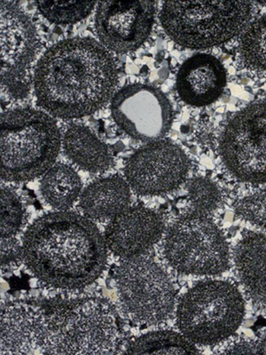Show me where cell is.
<instances>
[{"label":"cell","instance_id":"cell-1","mask_svg":"<svg viewBox=\"0 0 266 355\" xmlns=\"http://www.w3.org/2000/svg\"><path fill=\"white\" fill-rule=\"evenodd\" d=\"M113 56L87 37L53 44L35 69L34 89L40 107L59 119H81L109 103L117 84Z\"/></svg>","mask_w":266,"mask_h":355},{"label":"cell","instance_id":"cell-2","mask_svg":"<svg viewBox=\"0 0 266 355\" xmlns=\"http://www.w3.org/2000/svg\"><path fill=\"white\" fill-rule=\"evenodd\" d=\"M21 243L28 270L47 286L80 290L105 268V239L85 215L66 211L44 214L28 227Z\"/></svg>","mask_w":266,"mask_h":355},{"label":"cell","instance_id":"cell-3","mask_svg":"<svg viewBox=\"0 0 266 355\" xmlns=\"http://www.w3.org/2000/svg\"><path fill=\"white\" fill-rule=\"evenodd\" d=\"M34 344L44 354H115L122 333L107 300L53 297L34 300Z\"/></svg>","mask_w":266,"mask_h":355},{"label":"cell","instance_id":"cell-4","mask_svg":"<svg viewBox=\"0 0 266 355\" xmlns=\"http://www.w3.org/2000/svg\"><path fill=\"white\" fill-rule=\"evenodd\" d=\"M1 179L26 182L53 166L62 145L55 119L31 107L3 113L1 121Z\"/></svg>","mask_w":266,"mask_h":355},{"label":"cell","instance_id":"cell-5","mask_svg":"<svg viewBox=\"0 0 266 355\" xmlns=\"http://www.w3.org/2000/svg\"><path fill=\"white\" fill-rule=\"evenodd\" d=\"M245 315V301L236 285L206 280L189 288L177 303V327L201 347H216L232 337Z\"/></svg>","mask_w":266,"mask_h":355},{"label":"cell","instance_id":"cell-6","mask_svg":"<svg viewBox=\"0 0 266 355\" xmlns=\"http://www.w3.org/2000/svg\"><path fill=\"white\" fill-rule=\"evenodd\" d=\"M246 1L164 2L161 26L174 42L190 49H204L233 39L251 17Z\"/></svg>","mask_w":266,"mask_h":355},{"label":"cell","instance_id":"cell-7","mask_svg":"<svg viewBox=\"0 0 266 355\" xmlns=\"http://www.w3.org/2000/svg\"><path fill=\"white\" fill-rule=\"evenodd\" d=\"M163 253L168 264L184 275L214 277L230 264L229 246L220 227L208 214L195 211L168 228Z\"/></svg>","mask_w":266,"mask_h":355},{"label":"cell","instance_id":"cell-8","mask_svg":"<svg viewBox=\"0 0 266 355\" xmlns=\"http://www.w3.org/2000/svg\"><path fill=\"white\" fill-rule=\"evenodd\" d=\"M120 306L132 322L158 325L172 317L176 291L166 272L144 256L123 259L115 272Z\"/></svg>","mask_w":266,"mask_h":355},{"label":"cell","instance_id":"cell-9","mask_svg":"<svg viewBox=\"0 0 266 355\" xmlns=\"http://www.w3.org/2000/svg\"><path fill=\"white\" fill-rule=\"evenodd\" d=\"M220 153L224 166L240 182L266 183V100L244 107L227 122Z\"/></svg>","mask_w":266,"mask_h":355},{"label":"cell","instance_id":"cell-10","mask_svg":"<svg viewBox=\"0 0 266 355\" xmlns=\"http://www.w3.org/2000/svg\"><path fill=\"white\" fill-rule=\"evenodd\" d=\"M1 17V85L15 98L30 91L28 71L39 49L36 28L17 3L0 2Z\"/></svg>","mask_w":266,"mask_h":355},{"label":"cell","instance_id":"cell-11","mask_svg":"<svg viewBox=\"0 0 266 355\" xmlns=\"http://www.w3.org/2000/svg\"><path fill=\"white\" fill-rule=\"evenodd\" d=\"M110 109L119 128L139 141H157L172 126L169 100L160 89L151 85H125L114 95Z\"/></svg>","mask_w":266,"mask_h":355},{"label":"cell","instance_id":"cell-12","mask_svg":"<svg viewBox=\"0 0 266 355\" xmlns=\"http://www.w3.org/2000/svg\"><path fill=\"white\" fill-rule=\"evenodd\" d=\"M190 170L188 155L179 146L155 141L129 158L125 173L130 188L139 196L172 192L186 182Z\"/></svg>","mask_w":266,"mask_h":355},{"label":"cell","instance_id":"cell-13","mask_svg":"<svg viewBox=\"0 0 266 355\" xmlns=\"http://www.w3.org/2000/svg\"><path fill=\"white\" fill-rule=\"evenodd\" d=\"M153 1H103L98 5L95 28L106 49L118 53L137 50L153 28Z\"/></svg>","mask_w":266,"mask_h":355},{"label":"cell","instance_id":"cell-14","mask_svg":"<svg viewBox=\"0 0 266 355\" xmlns=\"http://www.w3.org/2000/svg\"><path fill=\"white\" fill-rule=\"evenodd\" d=\"M163 234L164 222L157 212L134 206L111 218L104 239L114 255L128 259L143 256Z\"/></svg>","mask_w":266,"mask_h":355},{"label":"cell","instance_id":"cell-15","mask_svg":"<svg viewBox=\"0 0 266 355\" xmlns=\"http://www.w3.org/2000/svg\"><path fill=\"white\" fill-rule=\"evenodd\" d=\"M227 85L226 69L220 60L207 53L190 57L177 75V94L193 107H205L216 101Z\"/></svg>","mask_w":266,"mask_h":355},{"label":"cell","instance_id":"cell-16","mask_svg":"<svg viewBox=\"0 0 266 355\" xmlns=\"http://www.w3.org/2000/svg\"><path fill=\"white\" fill-rule=\"evenodd\" d=\"M233 261L247 300L266 318V234H244L234 247Z\"/></svg>","mask_w":266,"mask_h":355},{"label":"cell","instance_id":"cell-17","mask_svg":"<svg viewBox=\"0 0 266 355\" xmlns=\"http://www.w3.org/2000/svg\"><path fill=\"white\" fill-rule=\"evenodd\" d=\"M131 202V188L123 178L112 175L95 180L84 190L80 208L85 217L94 220H111Z\"/></svg>","mask_w":266,"mask_h":355},{"label":"cell","instance_id":"cell-18","mask_svg":"<svg viewBox=\"0 0 266 355\" xmlns=\"http://www.w3.org/2000/svg\"><path fill=\"white\" fill-rule=\"evenodd\" d=\"M0 354L35 353L33 300L9 301L1 309Z\"/></svg>","mask_w":266,"mask_h":355},{"label":"cell","instance_id":"cell-19","mask_svg":"<svg viewBox=\"0 0 266 355\" xmlns=\"http://www.w3.org/2000/svg\"><path fill=\"white\" fill-rule=\"evenodd\" d=\"M63 150L80 169L91 173L106 172L113 158L107 146L85 126H69L63 135Z\"/></svg>","mask_w":266,"mask_h":355},{"label":"cell","instance_id":"cell-20","mask_svg":"<svg viewBox=\"0 0 266 355\" xmlns=\"http://www.w3.org/2000/svg\"><path fill=\"white\" fill-rule=\"evenodd\" d=\"M40 190L47 204L56 210L66 211L80 196L82 182L73 168L58 164L44 174Z\"/></svg>","mask_w":266,"mask_h":355},{"label":"cell","instance_id":"cell-21","mask_svg":"<svg viewBox=\"0 0 266 355\" xmlns=\"http://www.w3.org/2000/svg\"><path fill=\"white\" fill-rule=\"evenodd\" d=\"M197 345L181 332L157 331L148 332L134 339L126 348L129 354H195Z\"/></svg>","mask_w":266,"mask_h":355},{"label":"cell","instance_id":"cell-22","mask_svg":"<svg viewBox=\"0 0 266 355\" xmlns=\"http://www.w3.org/2000/svg\"><path fill=\"white\" fill-rule=\"evenodd\" d=\"M240 53L247 65L266 71V15L246 28L240 41Z\"/></svg>","mask_w":266,"mask_h":355},{"label":"cell","instance_id":"cell-23","mask_svg":"<svg viewBox=\"0 0 266 355\" xmlns=\"http://www.w3.org/2000/svg\"><path fill=\"white\" fill-rule=\"evenodd\" d=\"M35 5L40 14L53 24H71L87 18L96 2L37 1Z\"/></svg>","mask_w":266,"mask_h":355},{"label":"cell","instance_id":"cell-24","mask_svg":"<svg viewBox=\"0 0 266 355\" xmlns=\"http://www.w3.org/2000/svg\"><path fill=\"white\" fill-rule=\"evenodd\" d=\"M1 239L15 237L27 222V211L17 193L8 187L1 188Z\"/></svg>","mask_w":266,"mask_h":355},{"label":"cell","instance_id":"cell-25","mask_svg":"<svg viewBox=\"0 0 266 355\" xmlns=\"http://www.w3.org/2000/svg\"><path fill=\"white\" fill-rule=\"evenodd\" d=\"M188 191L195 211L208 214L216 209L220 196H218L216 187L209 180L204 179L193 180L190 184Z\"/></svg>","mask_w":266,"mask_h":355},{"label":"cell","instance_id":"cell-26","mask_svg":"<svg viewBox=\"0 0 266 355\" xmlns=\"http://www.w3.org/2000/svg\"><path fill=\"white\" fill-rule=\"evenodd\" d=\"M237 214L255 224L266 223V189L246 196L236 205Z\"/></svg>","mask_w":266,"mask_h":355},{"label":"cell","instance_id":"cell-27","mask_svg":"<svg viewBox=\"0 0 266 355\" xmlns=\"http://www.w3.org/2000/svg\"><path fill=\"white\" fill-rule=\"evenodd\" d=\"M215 353L224 354H256V341L244 336H232L215 347Z\"/></svg>","mask_w":266,"mask_h":355},{"label":"cell","instance_id":"cell-28","mask_svg":"<svg viewBox=\"0 0 266 355\" xmlns=\"http://www.w3.org/2000/svg\"><path fill=\"white\" fill-rule=\"evenodd\" d=\"M22 259V243L17 237L1 239V266L2 268H15Z\"/></svg>","mask_w":266,"mask_h":355},{"label":"cell","instance_id":"cell-29","mask_svg":"<svg viewBox=\"0 0 266 355\" xmlns=\"http://www.w3.org/2000/svg\"><path fill=\"white\" fill-rule=\"evenodd\" d=\"M256 354H266V332L256 341Z\"/></svg>","mask_w":266,"mask_h":355}]
</instances>
